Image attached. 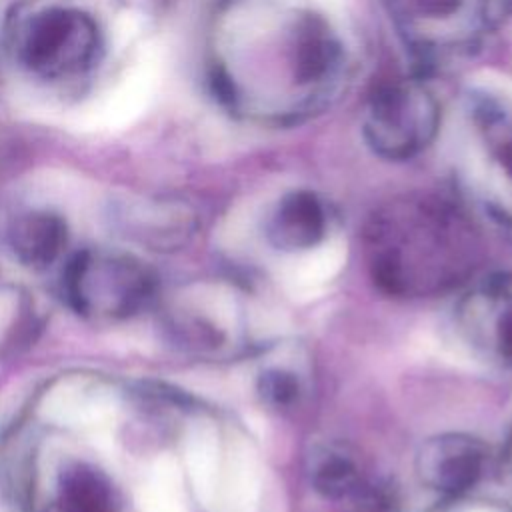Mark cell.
<instances>
[{
  "mask_svg": "<svg viewBox=\"0 0 512 512\" xmlns=\"http://www.w3.org/2000/svg\"><path fill=\"white\" fill-rule=\"evenodd\" d=\"M372 280L392 296H430L460 286L476 268L478 238L452 206L402 200L378 210L364 230Z\"/></svg>",
  "mask_w": 512,
  "mask_h": 512,
  "instance_id": "6da1fadb",
  "label": "cell"
},
{
  "mask_svg": "<svg viewBox=\"0 0 512 512\" xmlns=\"http://www.w3.org/2000/svg\"><path fill=\"white\" fill-rule=\"evenodd\" d=\"M66 290L78 312L122 318L150 300L154 278L130 256L84 252L68 268Z\"/></svg>",
  "mask_w": 512,
  "mask_h": 512,
  "instance_id": "7a4b0ae2",
  "label": "cell"
},
{
  "mask_svg": "<svg viewBox=\"0 0 512 512\" xmlns=\"http://www.w3.org/2000/svg\"><path fill=\"white\" fill-rule=\"evenodd\" d=\"M436 104L414 84H382L368 104L366 134L372 148L392 160L414 156L434 134Z\"/></svg>",
  "mask_w": 512,
  "mask_h": 512,
  "instance_id": "3957f363",
  "label": "cell"
},
{
  "mask_svg": "<svg viewBox=\"0 0 512 512\" xmlns=\"http://www.w3.org/2000/svg\"><path fill=\"white\" fill-rule=\"evenodd\" d=\"M486 462L488 448L482 440L450 432L428 438L420 446L416 474L426 488L444 498H458L480 482Z\"/></svg>",
  "mask_w": 512,
  "mask_h": 512,
  "instance_id": "277c9868",
  "label": "cell"
},
{
  "mask_svg": "<svg viewBox=\"0 0 512 512\" xmlns=\"http://www.w3.org/2000/svg\"><path fill=\"white\" fill-rule=\"evenodd\" d=\"M94 46L92 24L70 10L42 14L28 36L26 60L38 70H62L64 64H80Z\"/></svg>",
  "mask_w": 512,
  "mask_h": 512,
  "instance_id": "5b68a950",
  "label": "cell"
},
{
  "mask_svg": "<svg viewBox=\"0 0 512 512\" xmlns=\"http://www.w3.org/2000/svg\"><path fill=\"white\" fill-rule=\"evenodd\" d=\"M326 228L328 214L322 200L310 190H294L284 194L272 210L266 236L274 248L296 252L316 246Z\"/></svg>",
  "mask_w": 512,
  "mask_h": 512,
  "instance_id": "8992f818",
  "label": "cell"
},
{
  "mask_svg": "<svg viewBox=\"0 0 512 512\" xmlns=\"http://www.w3.org/2000/svg\"><path fill=\"white\" fill-rule=\"evenodd\" d=\"M114 408V398L96 382L70 378L58 382L42 400V412L64 426H96Z\"/></svg>",
  "mask_w": 512,
  "mask_h": 512,
  "instance_id": "52a82bcc",
  "label": "cell"
},
{
  "mask_svg": "<svg viewBox=\"0 0 512 512\" xmlns=\"http://www.w3.org/2000/svg\"><path fill=\"white\" fill-rule=\"evenodd\" d=\"M66 244V226L52 212H32L20 216L10 230V246L16 258L30 268L52 264Z\"/></svg>",
  "mask_w": 512,
  "mask_h": 512,
  "instance_id": "ba28073f",
  "label": "cell"
},
{
  "mask_svg": "<svg viewBox=\"0 0 512 512\" xmlns=\"http://www.w3.org/2000/svg\"><path fill=\"white\" fill-rule=\"evenodd\" d=\"M470 304L492 312L486 342L502 364L512 366V278L508 274L486 278Z\"/></svg>",
  "mask_w": 512,
  "mask_h": 512,
  "instance_id": "9c48e42d",
  "label": "cell"
},
{
  "mask_svg": "<svg viewBox=\"0 0 512 512\" xmlns=\"http://www.w3.org/2000/svg\"><path fill=\"white\" fill-rule=\"evenodd\" d=\"M142 512H192L176 462L170 456L158 458L148 470L138 492Z\"/></svg>",
  "mask_w": 512,
  "mask_h": 512,
  "instance_id": "30bf717a",
  "label": "cell"
},
{
  "mask_svg": "<svg viewBox=\"0 0 512 512\" xmlns=\"http://www.w3.org/2000/svg\"><path fill=\"white\" fill-rule=\"evenodd\" d=\"M310 480L314 490L328 500H348L360 486L362 476L356 462L338 448H320L312 456Z\"/></svg>",
  "mask_w": 512,
  "mask_h": 512,
  "instance_id": "8fae6325",
  "label": "cell"
},
{
  "mask_svg": "<svg viewBox=\"0 0 512 512\" xmlns=\"http://www.w3.org/2000/svg\"><path fill=\"white\" fill-rule=\"evenodd\" d=\"M60 512H116L110 482L92 468L68 470L62 484Z\"/></svg>",
  "mask_w": 512,
  "mask_h": 512,
  "instance_id": "7c38bea8",
  "label": "cell"
},
{
  "mask_svg": "<svg viewBox=\"0 0 512 512\" xmlns=\"http://www.w3.org/2000/svg\"><path fill=\"white\" fill-rule=\"evenodd\" d=\"M260 400L274 410L294 408L302 396L298 374L286 368H264L256 380Z\"/></svg>",
  "mask_w": 512,
  "mask_h": 512,
  "instance_id": "4fadbf2b",
  "label": "cell"
},
{
  "mask_svg": "<svg viewBox=\"0 0 512 512\" xmlns=\"http://www.w3.org/2000/svg\"><path fill=\"white\" fill-rule=\"evenodd\" d=\"M352 512H398L396 490L386 482H360L348 498Z\"/></svg>",
  "mask_w": 512,
  "mask_h": 512,
  "instance_id": "5bb4252c",
  "label": "cell"
},
{
  "mask_svg": "<svg viewBox=\"0 0 512 512\" xmlns=\"http://www.w3.org/2000/svg\"><path fill=\"white\" fill-rule=\"evenodd\" d=\"M26 314V298L16 288H0V354L12 346Z\"/></svg>",
  "mask_w": 512,
  "mask_h": 512,
  "instance_id": "9a60e30c",
  "label": "cell"
},
{
  "mask_svg": "<svg viewBox=\"0 0 512 512\" xmlns=\"http://www.w3.org/2000/svg\"><path fill=\"white\" fill-rule=\"evenodd\" d=\"M470 0H408L410 10L426 20H450L466 12Z\"/></svg>",
  "mask_w": 512,
  "mask_h": 512,
  "instance_id": "2e32d148",
  "label": "cell"
},
{
  "mask_svg": "<svg viewBox=\"0 0 512 512\" xmlns=\"http://www.w3.org/2000/svg\"><path fill=\"white\" fill-rule=\"evenodd\" d=\"M434 512H512V506L502 502H486V500H466L464 496L446 498L442 506Z\"/></svg>",
  "mask_w": 512,
  "mask_h": 512,
  "instance_id": "e0dca14e",
  "label": "cell"
},
{
  "mask_svg": "<svg viewBox=\"0 0 512 512\" xmlns=\"http://www.w3.org/2000/svg\"><path fill=\"white\" fill-rule=\"evenodd\" d=\"M494 156L502 174L512 182V130L498 136L494 144Z\"/></svg>",
  "mask_w": 512,
  "mask_h": 512,
  "instance_id": "ac0fdd59",
  "label": "cell"
},
{
  "mask_svg": "<svg viewBox=\"0 0 512 512\" xmlns=\"http://www.w3.org/2000/svg\"><path fill=\"white\" fill-rule=\"evenodd\" d=\"M508 458H510V464H512V440H510V454H508Z\"/></svg>",
  "mask_w": 512,
  "mask_h": 512,
  "instance_id": "d6986e66",
  "label": "cell"
}]
</instances>
